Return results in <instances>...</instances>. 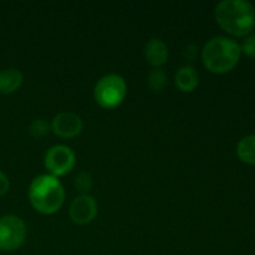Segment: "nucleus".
Returning a JSON list of instances; mask_svg holds the SVG:
<instances>
[{
    "label": "nucleus",
    "mask_w": 255,
    "mask_h": 255,
    "mask_svg": "<svg viewBox=\"0 0 255 255\" xmlns=\"http://www.w3.org/2000/svg\"><path fill=\"white\" fill-rule=\"evenodd\" d=\"M10 188V181L7 178L6 174L4 172L0 171V197L5 196L9 192Z\"/></svg>",
    "instance_id": "17"
},
{
    "label": "nucleus",
    "mask_w": 255,
    "mask_h": 255,
    "mask_svg": "<svg viewBox=\"0 0 255 255\" xmlns=\"http://www.w3.org/2000/svg\"><path fill=\"white\" fill-rule=\"evenodd\" d=\"M217 24L234 37H246L255 29V7L247 0H223L214 9Z\"/></svg>",
    "instance_id": "1"
},
{
    "label": "nucleus",
    "mask_w": 255,
    "mask_h": 255,
    "mask_svg": "<svg viewBox=\"0 0 255 255\" xmlns=\"http://www.w3.org/2000/svg\"><path fill=\"white\" fill-rule=\"evenodd\" d=\"M74 186L76 191L80 192V194H89V192L92 189V186H94V179L89 172L81 171L75 177Z\"/></svg>",
    "instance_id": "14"
},
{
    "label": "nucleus",
    "mask_w": 255,
    "mask_h": 255,
    "mask_svg": "<svg viewBox=\"0 0 255 255\" xmlns=\"http://www.w3.org/2000/svg\"><path fill=\"white\" fill-rule=\"evenodd\" d=\"M174 84L182 92H193L199 85V74L191 65H184L177 70Z\"/></svg>",
    "instance_id": "10"
},
{
    "label": "nucleus",
    "mask_w": 255,
    "mask_h": 255,
    "mask_svg": "<svg viewBox=\"0 0 255 255\" xmlns=\"http://www.w3.org/2000/svg\"><path fill=\"white\" fill-rule=\"evenodd\" d=\"M169 51L168 46L166 42L161 39L148 40L147 44L144 45L143 49V57L148 65H151L154 69H159L168 61Z\"/></svg>",
    "instance_id": "9"
},
{
    "label": "nucleus",
    "mask_w": 255,
    "mask_h": 255,
    "mask_svg": "<svg viewBox=\"0 0 255 255\" xmlns=\"http://www.w3.org/2000/svg\"><path fill=\"white\" fill-rule=\"evenodd\" d=\"M27 197L32 208L40 214L51 216L64 206L65 189L59 178L51 174L35 177L27 189Z\"/></svg>",
    "instance_id": "3"
},
{
    "label": "nucleus",
    "mask_w": 255,
    "mask_h": 255,
    "mask_svg": "<svg viewBox=\"0 0 255 255\" xmlns=\"http://www.w3.org/2000/svg\"><path fill=\"white\" fill-rule=\"evenodd\" d=\"M27 229L24 221L14 214L0 217V251L14 252L24 244Z\"/></svg>",
    "instance_id": "5"
},
{
    "label": "nucleus",
    "mask_w": 255,
    "mask_h": 255,
    "mask_svg": "<svg viewBox=\"0 0 255 255\" xmlns=\"http://www.w3.org/2000/svg\"><path fill=\"white\" fill-rule=\"evenodd\" d=\"M127 95L126 80L119 74H107L96 82L94 99L100 107L114 110L121 106Z\"/></svg>",
    "instance_id": "4"
},
{
    "label": "nucleus",
    "mask_w": 255,
    "mask_h": 255,
    "mask_svg": "<svg viewBox=\"0 0 255 255\" xmlns=\"http://www.w3.org/2000/svg\"><path fill=\"white\" fill-rule=\"evenodd\" d=\"M202 62L209 72L224 75L238 66L242 57L241 44L233 37L214 36L202 49Z\"/></svg>",
    "instance_id": "2"
},
{
    "label": "nucleus",
    "mask_w": 255,
    "mask_h": 255,
    "mask_svg": "<svg viewBox=\"0 0 255 255\" xmlns=\"http://www.w3.org/2000/svg\"><path fill=\"white\" fill-rule=\"evenodd\" d=\"M29 131L32 137H35V138H41V137L46 136V134L51 131V127H50V125L47 124L45 120L39 119L34 120V121L30 124Z\"/></svg>",
    "instance_id": "15"
},
{
    "label": "nucleus",
    "mask_w": 255,
    "mask_h": 255,
    "mask_svg": "<svg viewBox=\"0 0 255 255\" xmlns=\"http://www.w3.org/2000/svg\"><path fill=\"white\" fill-rule=\"evenodd\" d=\"M50 127L55 136L70 139L81 133L84 128V121L75 112H61L52 119Z\"/></svg>",
    "instance_id": "8"
},
{
    "label": "nucleus",
    "mask_w": 255,
    "mask_h": 255,
    "mask_svg": "<svg viewBox=\"0 0 255 255\" xmlns=\"http://www.w3.org/2000/svg\"><path fill=\"white\" fill-rule=\"evenodd\" d=\"M241 50L242 54L246 55L249 59L255 60V34L247 35L246 37H243V41L241 44Z\"/></svg>",
    "instance_id": "16"
},
{
    "label": "nucleus",
    "mask_w": 255,
    "mask_h": 255,
    "mask_svg": "<svg viewBox=\"0 0 255 255\" xmlns=\"http://www.w3.org/2000/svg\"><path fill=\"white\" fill-rule=\"evenodd\" d=\"M168 84V77L166 72L161 69H153L147 76V85L153 92L163 91L164 87Z\"/></svg>",
    "instance_id": "13"
},
{
    "label": "nucleus",
    "mask_w": 255,
    "mask_h": 255,
    "mask_svg": "<svg viewBox=\"0 0 255 255\" xmlns=\"http://www.w3.org/2000/svg\"><path fill=\"white\" fill-rule=\"evenodd\" d=\"M198 55V47L196 45H189L184 50V56L189 60V61H193L196 59V56Z\"/></svg>",
    "instance_id": "18"
},
{
    "label": "nucleus",
    "mask_w": 255,
    "mask_h": 255,
    "mask_svg": "<svg viewBox=\"0 0 255 255\" xmlns=\"http://www.w3.org/2000/svg\"><path fill=\"white\" fill-rule=\"evenodd\" d=\"M24 76L17 69L0 70V94L11 95L21 87Z\"/></svg>",
    "instance_id": "11"
},
{
    "label": "nucleus",
    "mask_w": 255,
    "mask_h": 255,
    "mask_svg": "<svg viewBox=\"0 0 255 255\" xmlns=\"http://www.w3.org/2000/svg\"><path fill=\"white\" fill-rule=\"evenodd\" d=\"M99 206L90 194H80L71 202L69 208L70 219L77 226L90 224L97 216Z\"/></svg>",
    "instance_id": "7"
},
{
    "label": "nucleus",
    "mask_w": 255,
    "mask_h": 255,
    "mask_svg": "<svg viewBox=\"0 0 255 255\" xmlns=\"http://www.w3.org/2000/svg\"><path fill=\"white\" fill-rule=\"evenodd\" d=\"M237 156L243 163L255 166V134H248L239 139L237 144Z\"/></svg>",
    "instance_id": "12"
},
{
    "label": "nucleus",
    "mask_w": 255,
    "mask_h": 255,
    "mask_svg": "<svg viewBox=\"0 0 255 255\" xmlns=\"http://www.w3.org/2000/svg\"><path fill=\"white\" fill-rule=\"evenodd\" d=\"M75 163L76 156L74 151L65 144H55L50 147L44 157L45 168L47 169L49 174L56 178L70 173L74 169Z\"/></svg>",
    "instance_id": "6"
}]
</instances>
